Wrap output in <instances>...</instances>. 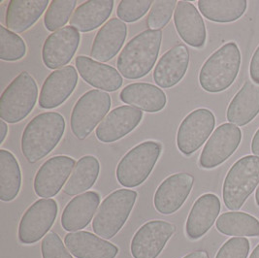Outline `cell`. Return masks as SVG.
Instances as JSON below:
<instances>
[{
    "label": "cell",
    "instance_id": "13",
    "mask_svg": "<svg viewBox=\"0 0 259 258\" xmlns=\"http://www.w3.org/2000/svg\"><path fill=\"white\" fill-rule=\"evenodd\" d=\"M76 161L66 155L54 156L45 161L34 178V191L39 197L56 196L70 176Z\"/></svg>",
    "mask_w": 259,
    "mask_h": 258
},
{
    "label": "cell",
    "instance_id": "3",
    "mask_svg": "<svg viewBox=\"0 0 259 258\" xmlns=\"http://www.w3.org/2000/svg\"><path fill=\"white\" fill-rule=\"evenodd\" d=\"M241 67V52L235 42H228L207 59L199 73L201 88L218 94L235 82Z\"/></svg>",
    "mask_w": 259,
    "mask_h": 258
},
{
    "label": "cell",
    "instance_id": "28",
    "mask_svg": "<svg viewBox=\"0 0 259 258\" xmlns=\"http://www.w3.org/2000/svg\"><path fill=\"white\" fill-rule=\"evenodd\" d=\"M113 0H91L80 5L70 19L71 26L81 32H90L101 26L111 16Z\"/></svg>",
    "mask_w": 259,
    "mask_h": 258
},
{
    "label": "cell",
    "instance_id": "27",
    "mask_svg": "<svg viewBox=\"0 0 259 258\" xmlns=\"http://www.w3.org/2000/svg\"><path fill=\"white\" fill-rule=\"evenodd\" d=\"M48 0H11L6 12V26L15 33H23L42 16L49 5Z\"/></svg>",
    "mask_w": 259,
    "mask_h": 258
},
{
    "label": "cell",
    "instance_id": "38",
    "mask_svg": "<svg viewBox=\"0 0 259 258\" xmlns=\"http://www.w3.org/2000/svg\"><path fill=\"white\" fill-rule=\"evenodd\" d=\"M250 249L247 238L234 237L222 246L215 258H247Z\"/></svg>",
    "mask_w": 259,
    "mask_h": 258
},
{
    "label": "cell",
    "instance_id": "8",
    "mask_svg": "<svg viewBox=\"0 0 259 258\" xmlns=\"http://www.w3.org/2000/svg\"><path fill=\"white\" fill-rule=\"evenodd\" d=\"M111 108V96L101 91H90L81 96L71 114L73 134L80 140L85 139L104 119Z\"/></svg>",
    "mask_w": 259,
    "mask_h": 258
},
{
    "label": "cell",
    "instance_id": "31",
    "mask_svg": "<svg viewBox=\"0 0 259 258\" xmlns=\"http://www.w3.org/2000/svg\"><path fill=\"white\" fill-rule=\"evenodd\" d=\"M22 186V172L12 153L0 150V199L10 202L15 199Z\"/></svg>",
    "mask_w": 259,
    "mask_h": 258
},
{
    "label": "cell",
    "instance_id": "10",
    "mask_svg": "<svg viewBox=\"0 0 259 258\" xmlns=\"http://www.w3.org/2000/svg\"><path fill=\"white\" fill-rule=\"evenodd\" d=\"M215 117L212 111L199 108L192 111L182 121L177 134L179 151L190 155L199 150L212 134Z\"/></svg>",
    "mask_w": 259,
    "mask_h": 258
},
{
    "label": "cell",
    "instance_id": "4",
    "mask_svg": "<svg viewBox=\"0 0 259 258\" xmlns=\"http://www.w3.org/2000/svg\"><path fill=\"white\" fill-rule=\"evenodd\" d=\"M259 184V157L246 155L236 161L225 177L223 197L227 209L240 210Z\"/></svg>",
    "mask_w": 259,
    "mask_h": 258
},
{
    "label": "cell",
    "instance_id": "17",
    "mask_svg": "<svg viewBox=\"0 0 259 258\" xmlns=\"http://www.w3.org/2000/svg\"><path fill=\"white\" fill-rule=\"evenodd\" d=\"M78 83V73L73 66L54 71L45 80L39 95V106L54 109L61 105L73 94Z\"/></svg>",
    "mask_w": 259,
    "mask_h": 258
},
{
    "label": "cell",
    "instance_id": "36",
    "mask_svg": "<svg viewBox=\"0 0 259 258\" xmlns=\"http://www.w3.org/2000/svg\"><path fill=\"white\" fill-rule=\"evenodd\" d=\"M153 3L150 0H122L118 4V18L125 23H134L148 13Z\"/></svg>",
    "mask_w": 259,
    "mask_h": 258
},
{
    "label": "cell",
    "instance_id": "42",
    "mask_svg": "<svg viewBox=\"0 0 259 258\" xmlns=\"http://www.w3.org/2000/svg\"><path fill=\"white\" fill-rule=\"evenodd\" d=\"M183 258H210L207 251L205 250H196Z\"/></svg>",
    "mask_w": 259,
    "mask_h": 258
},
{
    "label": "cell",
    "instance_id": "32",
    "mask_svg": "<svg viewBox=\"0 0 259 258\" xmlns=\"http://www.w3.org/2000/svg\"><path fill=\"white\" fill-rule=\"evenodd\" d=\"M215 226L227 236H259L258 220L243 211L224 212L218 219Z\"/></svg>",
    "mask_w": 259,
    "mask_h": 258
},
{
    "label": "cell",
    "instance_id": "15",
    "mask_svg": "<svg viewBox=\"0 0 259 258\" xmlns=\"http://www.w3.org/2000/svg\"><path fill=\"white\" fill-rule=\"evenodd\" d=\"M81 36L73 26H65L48 37L42 59L50 69H58L70 62L80 45Z\"/></svg>",
    "mask_w": 259,
    "mask_h": 258
},
{
    "label": "cell",
    "instance_id": "37",
    "mask_svg": "<svg viewBox=\"0 0 259 258\" xmlns=\"http://www.w3.org/2000/svg\"><path fill=\"white\" fill-rule=\"evenodd\" d=\"M43 258H73L56 232L48 233L41 243Z\"/></svg>",
    "mask_w": 259,
    "mask_h": 258
},
{
    "label": "cell",
    "instance_id": "9",
    "mask_svg": "<svg viewBox=\"0 0 259 258\" xmlns=\"http://www.w3.org/2000/svg\"><path fill=\"white\" fill-rule=\"evenodd\" d=\"M59 212L54 199H39L24 212L19 225V240L24 245L35 244L47 235Z\"/></svg>",
    "mask_w": 259,
    "mask_h": 258
},
{
    "label": "cell",
    "instance_id": "41",
    "mask_svg": "<svg viewBox=\"0 0 259 258\" xmlns=\"http://www.w3.org/2000/svg\"><path fill=\"white\" fill-rule=\"evenodd\" d=\"M8 133V126L4 120L1 119L0 121V144H2Z\"/></svg>",
    "mask_w": 259,
    "mask_h": 258
},
{
    "label": "cell",
    "instance_id": "18",
    "mask_svg": "<svg viewBox=\"0 0 259 258\" xmlns=\"http://www.w3.org/2000/svg\"><path fill=\"white\" fill-rule=\"evenodd\" d=\"M189 64V49L179 44L166 52L153 72L155 83L162 89H170L182 81Z\"/></svg>",
    "mask_w": 259,
    "mask_h": 258
},
{
    "label": "cell",
    "instance_id": "44",
    "mask_svg": "<svg viewBox=\"0 0 259 258\" xmlns=\"http://www.w3.org/2000/svg\"><path fill=\"white\" fill-rule=\"evenodd\" d=\"M255 201H256V204L259 206V187L256 189V193H255Z\"/></svg>",
    "mask_w": 259,
    "mask_h": 258
},
{
    "label": "cell",
    "instance_id": "26",
    "mask_svg": "<svg viewBox=\"0 0 259 258\" xmlns=\"http://www.w3.org/2000/svg\"><path fill=\"white\" fill-rule=\"evenodd\" d=\"M120 100L148 113H158L167 103L166 94L154 84L135 82L126 85L119 94Z\"/></svg>",
    "mask_w": 259,
    "mask_h": 258
},
{
    "label": "cell",
    "instance_id": "19",
    "mask_svg": "<svg viewBox=\"0 0 259 258\" xmlns=\"http://www.w3.org/2000/svg\"><path fill=\"white\" fill-rule=\"evenodd\" d=\"M175 27L180 37L189 46H205L207 31L200 13L189 1H179L174 12Z\"/></svg>",
    "mask_w": 259,
    "mask_h": 258
},
{
    "label": "cell",
    "instance_id": "7",
    "mask_svg": "<svg viewBox=\"0 0 259 258\" xmlns=\"http://www.w3.org/2000/svg\"><path fill=\"white\" fill-rule=\"evenodd\" d=\"M162 147L154 141L143 142L126 153L117 167V180L124 188H133L142 185L153 171Z\"/></svg>",
    "mask_w": 259,
    "mask_h": 258
},
{
    "label": "cell",
    "instance_id": "30",
    "mask_svg": "<svg viewBox=\"0 0 259 258\" xmlns=\"http://www.w3.org/2000/svg\"><path fill=\"white\" fill-rule=\"evenodd\" d=\"M100 171L98 159L93 155H85L79 159L71 174L63 192L69 196L78 195L94 187Z\"/></svg>",
    "mask_w": 259,
    "mask_h": 258
},
{
    "label": "cell",
    "instance_id": "24",
    "mask_svg": "<svg viewBox=\"0 0 259 258\" xmlns=\"http://www.w3.org/2000/svg\"><path fill=\"white\" fill-rule=\"evenodd\" d=\"M76 66L83 81L95 89L113 93L122 85V77L116 68L80 56L76 59Z\"/></svg>",
    "mask_w": 259,
    "mask_h": 258
},
{
    "label": "cell",
    "instance_id": "1",
    "mask_svg": "<svg viewBox=\"0 0 259 258\" xmlns=\"http://www.w3.org/2000/svg\"><path fill=\"white\" fill-rule=\"evenodd\" d=\"M65 119L59 113L48 112L33 117L22 136V152L29 163L47 156L61 140Z\"/></svg>",
    "mask_w": 259,
    "mask_h": 258
},
{
    "label": "cell",
    "instance_id": "40",
    "mask_svg": "<svg viewBox=\"0 0 259 258\" xmlns=\"http://www.w3.org/2000/svg\"><path fill=\"white\" fill-rule=\"evenodd\" d=\"M251 152L255 156L259 157V128L255 132L251 141Z\"/></svg>",
    "mask_w": 259,
    "mask_h": 258
},
{
    "label": "cell",
    "instance_id": "39",
    "mask_svg": "<svg viewBox=\"0 0 259 258\" xmlns=\"http://www.w3.org/2000/svg\"><path fill=\"white\" fill-rule=\"evenodd\" d=\"M249 76L252 82L259 84V46L256 48L250 60Z\"/></svg>",
    "mask_w": 259,
    "mask_h": 258
},
{
    "label": "cell",
    "instance_id": "2",
    "mask_svg": "<svg viewBox=\"0 0 259 258\" xmlns=\"http://www.w3.org/2000/svg\"><path fill=\"white\" fill-rule=\"evenodd\" d=\"M161 30L148 29L132 38L118 56L117 67L125 79L137 80L148 75L158 58Z\"/></svg>",
    "mask_w": 259,
    "mask_h": 258
},
{
    "label": "cell",
    "instance_id": "34",
    "mask_svg": "<svg viewBox=\"0 0 259 258\" xmlns=\"http://www.w3.org/2000/svg\"><path fill=\"white\" fill-rule=\"evenodd\" d=\"M26 45L22 37L0 25V59L17 61L24 58Z\"/></svg>",
    "mask_w": 259,
    "mask_h": 258
},
{
    "label": "cell",
    "instance_id": "21",
    "mask_svg": "<svg viewBox=\"0 0 259 258\" xmlns=\"http://www.w3.org/2000/svg\"><path fill=\"white\" fill-rule=\"evenodd\" d=\"M64 244L77 258H115L119 251L118 246L88 231L68 233Z\"/></svg>",
    "mask_w": 259,
    "mask_h": 258
},
{
    "label": "cell",
    "instance_id": "6",
    "mask_svg": "<svg viewBox=\"0 0 259 258\" xmlns=\"http://www.w3.org/2000/svg\"><path fill=\"white\" fill-rule=\"evenodd\" d=\"M38 98L34 78L26 71L17 76L5 89L0 98V117L9 123H17L33 110Z\"/></svg>",
    "mask_w": 259,
    "mask_h": 258
},
{
    "label": "cell",
    "instance_id": "22",
    "mask_svg": "<svg viewBox=\"0 0 259 258\" xmlns=\"http://www.w3.org/2000/svg\"><path fill=\"white\" fill-rule=\"evenodd\" d=\"M127 26L118 19H112L104 24L95 36L91 57L98 62H107L115 58L124 44Z\"/></svg>",
    "mask_w": 259,
    "mask_h": 258
},
{
    "label": "cell",
    "instance_id": "11",
    "mask_svg": "<svg viewBox=\"0 0 259 258\" xmlns=\"http://www.w3.org/2000/svg\"><path fill=\"white\" fill-rule=\"evenodd\" d=\"M242 141V131L235 124L224 123L213 131L199 158L204 169H212L225 162Z\"/></svg>",
    "mask_w": 259,
    "mask_h": 258
},
{
    "label": "cell",
    "instance_id": "20",
    "mask_svg": "<svg viewBox=\"0 0 259 258\" xmlns=\"http://www.w3.org/2000/svg\"><path fill=\"white\" fill-rule=\"evenodd\" d=\"M221 211L220 198L212 193L201 195L189 212L186 232L190 240H198L206 234L217 221Z\"/></svg>",
    "mask_w": 259,
    "mask_h": 258
},
{
    "label": "cell",
    "instance_id": "16",
    "mask_svg": "<svg viewBox=\"0 0 259 258\" xmlns=\"http://www.w3.org/2000/svg\"><path fill=\"white\" fill-rule=\"evenodd\" d=\"M143 112L132 106H119L111 111L96 128V137L103 143L123 138L141 122Z\"/></svg>",
    "mask_w": 259,
    "mask_h": 258
},
{
    "label": "cell",
    "instance_id": "29",
    "mask_svg": "<svg viewBox=\"0 0 259 258\" xmlns=\"http://www.w3.org/2000/svg\"><path fill=\"white\" fill-rule=\"evenodd\" d=\"M246 0H199L201 14L214 23L227 24L238 21L247 11Z\"/></svg>",
    "mask_w": 259,
    "mask_h": 258
},
{
    "label": "cell",
    "instance_id": "33",
    "mask_svg": "<svg viewBox=\"0 0 259 258\" xmlns=\"http://www.w3.org/2000/svg\"><path fill=\"white\" fill-rule=\"evenodd\" d=\"M76 4V0L52 1L44 17V24L48 30L56 32L57 29L67 24Z\"/></svg>",
    "mask_w": 259,
    "mask_h": 258
},
{
    "label": "cell",
    "instance_id": "25",
    "mask_svg": "<svg viewBox=\"0 0 259 258\" xmlns=\"http://www.w3.org/2000/svg\"><path fill=\"white\" fill-rule=\"evenodd\" d=\"M259 114V84L247 81L237 93L227 108V120L245 126Z\"/></svg>",
    "mask_w": 259,
    "mask_h": 258
},
{
    "label": "cell",
    "instance_id": "5",
    "mask_svg": "<svg viewBox=\"0 0 259 258\" xmlns=\"http://www.w3.org/2000/svg\"><path fill=\"white\" fill-rule=\"evenodd\" d=\"M136 198L137 192L131 189H118L107 196L94 219L95 234L105 240L118 234L126 223Z\"/></svg>",
    "mask_w": 259,
    "mask_h": 258
},
{
    "label": "cell",
    "instance_id": "14",
    "mask_svg": "<svg viewBox=\"0 0 259 258\" xmlns=\"http://www.w3.org/2000/svg\"><path fill=\"white\" fill-rule=\"evenodd\" d=\"M193 183L194 178L188 173H177L166 178L154 194L155 210L165 216L179 211L188 199Z\"/></svg>",
    "mask_w": 259,
    "mask_h": 258
},
{
    "label": "cell",
    "instance_id": "12",
    "mask_svg": "<svg viewBox=\"0 0 259 258\" xmlns=\"http://www.w3.org/2000/svg\"><path fill=\"white\" fill-rule=\"evenodd\" d=\"M176 231L172 223L152 221L145 223L134 234L130 251L134 258H156Z\"/></svg>",
    "mask_w": 259,
    "mask_h": 258
},
{
    "label": "cell",
    "instance_id": "23",
    "mask_svg": "<svg viewBox=\"0 0 259 258\" xmlns=\"http://www.w3.org/2000/svg\"><path fill=\"white\" fill-rule=\"evenodd\" d=\"M99 203L100 196L95 191H88L74 197L62 211V228L74 232L87 227L92 222Z\"/></svg>",
    "mask_w": 259,
    "mask_h": 258
},
{
    "label": "cell",
    "instance_id": "43",
    "mask_svg": "<svg viewBox=\"0 0 259 258\" xmlns=\"http://www.w3.org/2000/svg\"><path fill=\"white\" fill-rule=\"evenodd\" d=\"M249 258H259V245L254 248V250L251 252Z\"/></svg>",
    "mask_w": 259,
    "mask_h": 258
},
{
    "label": "cell",
    "instance_id": "35",
    "mask_svg": "<svg viewBox=\"0 0 259 258\" xmlns=\"http://www.w3.org/2000/svg\"><path fill=\"white\" fill-rule=\"evenodd\" d=\"M178 1H153L147 19V25L152 30H160L170 22Z\"/></svg>",
    "mask_w": 259,
    "mask_h": 258
}]
</instances>
